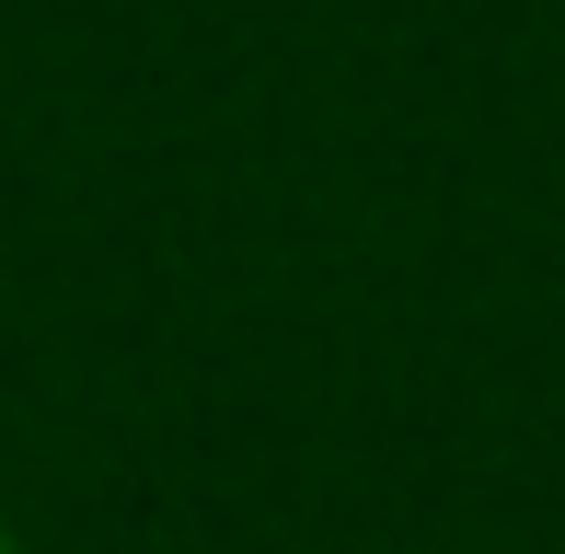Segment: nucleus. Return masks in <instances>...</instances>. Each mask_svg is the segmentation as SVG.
<instances>
[{
  "label": "nucleus",
  "mask_w": 565,
  "mask_h": 554,
  "mask_svg": "<svg viewBox=\"0 0 565 554\" xmlns=\"http://www.w3.org/2000/svg\"><path fill=\"white\" fill-rule=\"evenodd\" d=\"M0 554H12V532H0Z\"/></svg>",
  "instance_id": "f257e3e1"
}]
</instances>
